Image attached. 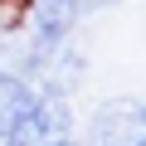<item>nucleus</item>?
Listing matches in <instances>:
<instances>
[{
    "instance_id": "4",
    "label": "nucleus",
    "mask_w": 146,
    "mask_h": 146,
    "mask_svg": "<svg viewBox=\"0 0 146 146\" xmlns=\"http://www.w3.org/2000/svg\"><path fill=\"white\" fill-rule=\"evenodd\" d=\"M58 146H88V141H78V136H68V141H58Z\"/></svg>"
},
{
    "instance_id": "1",
    "label": "nucleus",
    "mask_w": 146,
    "mask_h": 146,
    "mask_svg": "<svg viewBox=\"0 0 146 146\" xmlns=\"http://www.w3.org/2000/svg\"><path fill=\"white\" fill-rule=\"evenodd\" d=\"M68 136H73L68 102H63L58 93H44V88H39V98L29 102V112L0 136V146H58V141H68Z\"/></svg>"
},
{
    "instance_id": "3",
    "label": "nucleus",
    "mask_w": 146,
    "mask_h": 146,
    "mask_svg": "<svg viewBox=\"0 0 146 146\" xmlns=\"http://www.w3.org/2000/svg\"><path fill=\"white\" fill-rule=\"evenodd\" d=\"M39 98V88L25 78V73H10V68H0V136H5L25 112H29V102Z\"/></svg>"
},
{
    "instance_id": "5",
    "label": "nucleus",
    "mask_w": 146,
    "mask_h": 146,
    "mask_svg": "<svg viewBox=\"0 0 146 146\" xmlns=\"http://www.w3.org/2000/svg\"><path fill=\"white\" fill-rule=\"evenodd\" d=\"M136 146H146V127H141V136H136Z\"/></svg>"
},
{
    "instance_id": "2",
    "label": "nucleus",
    "mask_w": 146,
    "mask_h": 146,
    "mask_svg": "<svg viewBox=\"0 0 146 146\" xmlns=\"http://www.w3.org/2000/svg\"><path fill=\"white\" fill-rule=\"evenodd\" d=\"M73 25H78V0H34L29 5V39H34V54H54Z\"/></svg>"
}]
</instances>
